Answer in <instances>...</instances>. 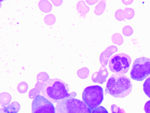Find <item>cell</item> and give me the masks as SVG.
<instances>
[{"label": "cell", "instance_id": "cell-1", "mask_svg": "<svg viewBox=\"0 0 150 113\" xmlns=\"http://www.w3.org/2000/svg\"><path fill=\"white\" fill-rule=\"evenodd\" d=\"M69 91L68 84L60 79H50L44 82L42 87L43 97L54 104L70 96Z\"/></svg>", "mask_w": 150, "mask_h": 113}, {"label": "cell", "instance_id": "cell-2", "mask_svg": "<svg viewBox=\"0 0 150 113\" xmlns=\"http://www.w3.org/2000/svg\"><path fill=\"white\" fill-rule=\"evenodd\" d=\"M132 84L130 79L124 74H114L108 79L105 93L116 98H125L130 95Z\"/></svg>", "mask_w": 150, "mask_h": 113}, {"label": "cell", "instance_id": "cell-3", "mask_svg": "<svg viewBox=\"0 0 150 113\" xmlns=\"http://www.w3.org/2000/svg\"><path fill=\"white\" fill-rule=\"evenodd\" d=\"M56 113H92L83 101L73 97H67L57 103Z\"/></svg>", "mask_w": 150, "mask_h": 113}, {"label": "cell", "instance_id": "cell-4", "mask_svg": "<svg viewBox=\"0 0 150 113\" xmlns=\"http://www.w3.org/2000/svg\"><path fill=\"white\" fill-rule=\"evenodd\" d=\"M82 96L83 101L90 109H95L104 100V90L100 86H90L84 89Z\"/></svg>", "mask_w": 150, "mask_h": 113}, {"label": "cell", "instance_id": "cell-5", "mask_svg": "<svg viewBox=\"0 0 150 113\" xmlns=\"http://www.w3.org/2000/svg\"><path fill=\"white\" fill-rule=\"evenodd\" d=\"M132 61V59L129 55L125 53H120L111 57L109 61V67L113 73L124 74L129 71Z\"/></svg>", "mask_w": 150, "mask_h": 113}, {"label": "cell", "instance_id": "cell-6", "mask_svg": "<svg viewBox=\"0 0 150 113\" xmlns=\"http://www.w3.org/2000/svg\"><path fill=\"white\" fill-rule=\"evenodd\" d=\"M132 79L142 81L150 75V59L140 57L134 61L130 73Z\"/></svg>", "mask_w": 150, "mask_h": 113}, {"label": "cell", "instance_id": "cell-7", "mask_svg": "<svg viewBox=\"0 0 150 113\" xmlns=\"http://www.w3.org/2000/svg\"><path fill=\"white\" fill-rule=\"evenodd\" d=\"M32 113H56V109L49 100L38 95L32 102Z\"/></svg>", "mask_w": 150, "mask_h": 113}, {"label": "cell", "instance_id": "cell-8", "mask_svg": "<svg viewBox=\"0 0 150 113\" xmlns=\"http://www.w3.org/2000/svg\"><path fill=\"white\" fill-rule=\"evenodd\" d=\"M143 89L145 94L150 99V77L146 79L143 84Z\"/></svg>", "mask_w": 150, "mask_h": 113}, {"label": "cell", "instance_id": "cell-9", "mask_svg": "<svg viewBox=\"0 0 150 113\" xmlns=\"http://www.w3.org/2000/svg\"><path fill=\"white\" fill-rule=\"evenodd\" d=\"M111 111L112 113H126L124 109H121L116 105H112Z\"/></svg>", "mask_w": 150, "mask_h": 113}, {"label": "cell", "instance_id": "cell-10", "mask_svg": "<svg viewBox=\"0 0 150 113\" xmlns=\"http://www.w3.org/2000/svg\"><path fill=\"white\" fill-rule=\"evenodd\" d=\"M92 113H109L107 109L103 106H99L98 107L93 109Z\"/></svg>", "mask_w": 150, "mask_h": 113}, {"label": "cell", "instance_id": "cell-11", "mask_svg": "<svg viewBox=\"0 0 150 113\" xmlns=\"http://www.w3.org/2000/svg\"><path fill=\"white\" fill-rule=\"evenodd\" d=\"M144 110L146 113H150V100H149L145 104Z\"/></svg>", "mask_w": 150, "mask_h": 113}]
</instances>
